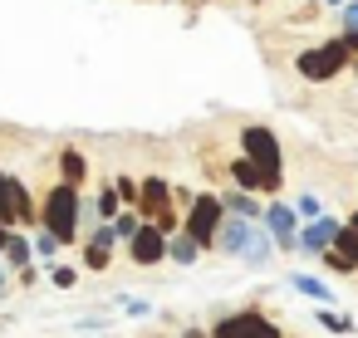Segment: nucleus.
Wrapping results in <instances>:
<instances>
[{"instance_id": "nucleus-1", "label": "nucleus", "mask_w": 358, "mask_h": 338, "mask_svg": "<svg viewBox=\"0 0 358 338\" xmlns=\"http://www.w3.org/2000/svg\"><path fill=\"white\" fill-rule=\"evenodd\" d=\"M236 142H241V157L255 162V172H260V196L275 201L280 186H285V147H280L275 128H265V123H241Z\"/></svg>"}, {"instance_id": "nucleus-2", "label": "nucleus", "mask_w": 358, "mask_h": 338, "mask_svg": "<svg viewBox=\"0 0 358 338\" xmlns=\"http://www.w3.org/2000/svg\"><path fill=\"white\" fill-rule=\"evenodd\" d=\"M79 216H84V191H74V186L55 182V186L40 196V230H50V235L59 240V250H69V245H79V240H84Z\"/></svg>"}, {"instance_id": "nucleus-3", "label": "nucleus", "mask_w": 358, "mask_h": 338, "mask_svg": "<svg viewBox=\"0 0 358 338\" xmlns=\"http://www.w3.org/2000/svg\"><path fill=\"white\" fill-rule=\"evenodd\" d=\"M211 250H216V255H231V260H245V265H265L270 250H275V240H270V230H265L260 221L226 216L221 230H216V245H211Z\"/></svg>"}, {"instance_id": "nucleus-4", "label": "nucleus", "mask_w": 358, "mask_h": 338, "mask_svg": "<svg viewBox=\"0 0 358 338\" xmlns=\"http://www.w3.org/2000/svg\"><path fill=\"white\" fill-rule=\"evenodd\" d=\"M343 69H348V45H343V35L319 40V45L299 50V59H294V74H299L304 84H334V79H343Z\"/></svg>"}, {"instance_id": "nucleus-5", "label": "nucleus", "mask_w": 358, "mask_h": 338, "mask_svg": "<svg viewBox=\"0 0 358 338\" xmlns=\"http://www.w3.org/2000/svg\"><path fill=\"white\" fill-rule=\"evenodd\" d=\"M221 221H226L221 196H216V191H196V201H192V206H187V216H182V235H187L196 250H211V245H216Z\"/></svg>"}, {"instance_id": "nucleus-6", "label": "nucleus", "mask_w": 358, "mask_h": 338, "mask_svg": "<svg viewBox=\"0 0 358 338\" xmlns=\"http://www.w3.org/2000/svg\"><path fill=\"white\" fill-rule=\"evenodd\" d=\"M211 338H285L280 318H270L265 309H236V314H221L211 323Z\"/></svg>"}, {"instance_id": "nucleus-7", "label": "nucleus", "mask_w": 358, "mask_h": 338, "mask_svg": "<svg viewBox=\"0 0 358 338\" xmlns=\"http://www.w3.org/2000/svg\"><path fill=\"white\" fill-rule=\"evenodd\" d=\"M260 226L270 230L275 250H299V216H294V206H285V201H265Z\"/></svg>"}, {"instance_id": "nucleus-8", "label": "nucleus", "mask_w": 358, "mask_h": 338, "mask_svg": "<svg viewBox=\"0 0 358 338\" xmlns=\"http://www.w3.org/2000/svg\"><path fill=\"white\" fill-rule=\"evenodd\" d=\"M167 240H172V235H162L157 226H138V235L128 240V260H133L138 270H157V265L167 260Z\"/></svg>"}, {"instance_id": "nucleus-9", "label": "nucleus", "mask_w": 358, "mask_h": 338, "mask_svg": "<svg viewBox=\"0 0 358 338\" xmlns=\"http://www.w3.org/2000/svg\"><path fill=\"white\" fill-rule=\"evenodd\" d=\"M338 230H343V221H338V216H319V221H309V226H299V250L319 260L324 250H334V240H338Z\"/></svg>"}, {"instance_id": "nucleus-10", "label": "nucleus", "mask_w": 358, "mask_h": 338, "mask_svg": "<svg viewBox=\"0 0 358 338\" xmlns=\"http://www.w3.org/2000/svg\"><path fill=\"white\" fill-rule=\"evenodd\" d=\"M10 196H15V221H20V230H25V235L40 230V201H35V191H30L20 177H10Z\"/></svg>"}, {"instance_id": "nucleus-11", "label": "nucleus", "mask_w": 358, "mask_h": 338, "mask_svg": "<svg viewBox=\"0 0 358 338\" xmlns=\"http://www.w3.org/2000/svg\"><path fill=\"white\" fill-rule=\"evenodd\" d=\"M59 182L74 186V191H84V182H89V157H84V147H59Z\"/></svg>"}, {"instance_id": "nucleus-12", "label": "nucleus", "mask_w": 358, "mask_h": 338, "mask_svg": "<svg viewBox=\"0 0 358 338\" xmlns=\"http://www.w3.org/2000/svg\"><path fill=\"white\" fill-rule=\"evenodd\" d=\"M216 196H221V211H226V216H241V221H260V216H265V206H260L255 196L236 191V186H226V191H216Z\"/></svg>"}, {"instance_id": "nucleus-13", "label": "nucleus", "mask_w": 358, "mask_h": 338, "mask_svg": "<svg viewBox=\"0 0 358 338\" xmlns=\"http://www.w3.org/2000/svg\"><path fill=\"white\" fill-rule=\"evenodd\" d=\"M10 265V274H20V270H30L35 265V245H30V235L25 230H10V240H6V255H0Z\"/></svg>"}, {"instance_id": "nucleus-14", "label": "nucleus", "mask_w": 358, "mask_h": 338, "mask_svg": "<svg viewBox=\"0 0 358 338\" xmlns=\"http://www.w3.org/2000/svg\"><path fill=\"white\" fill-rule=\"evenodd\" d=\"M226 177H231V186H236V191H245V196H260V172H255V162H245L241 152L226 162Z\"/></svg>"}, {"instance_id": "nucleus-15", "label": "nucleus", "mask_w": 358, "mask_h": 338, "mask_svg": "<svg viewBox=\"0 0 358 338\" xmlns=\"http://www.w3.org/2000/svg\"><path fill=\"white\" fill-rule=\"evenodd\" d=\"M289 289H299V294H309V299H314V304H324V309L334 304V289H329V284H324L319 274H289Z\"/></svg>"}, {"instance_id": "nucleus-16", "label": "nucleus", "mask_w": 358, "mask_h": 338, "mask_svg": "<svg viewBox=\"0 0 358 338\" xmlns=\"http://www.w3.org/2000/svg\"><path fill=\"white\" fill-rule=\"evenodd\" d=\"M123 206H118V191H113V177L108 182H99V196H94V216H99V226H108L113 216H118Z\"/></svg>"}, {"instance_id": "nucleus-17", "label": "nucleus", "mask_w": 358, "mask_h": 338, "mask_svg": "<svg viewBox=\"0 0 358 338\" xmlns=\"http://www.w3.org/2000/svg\"><path fill=\"white\" fill-rule=\"evenodd\" d=\"M79 265H84V270H94V274H103V270L113 265V250H108V245L84 240V245H79Z\"/></svg>"}, {"instance_id": "nucleus-18", "label": "nucleus", "mask_w": 358, "mask_h": 338, "mask_svg": "<svg viewBox=\"0 0 358 338\" xmlns=\"http://www.w3.org/2000/svg\"><path fill=\"white\" fill-rule=\"evenodd\" d=\"M108 226H113V240H118V245H128V240L138 235V226H143V216H138V211H118V216H113Z\"/></svg>"}, {"instance_id": "nucleus-19", "label": "nucleus", "mask_w": 358, "mask_h": 338, "mask_svg": "<svg viewBox=\"0 0 358 338\" xmlns=\"http://www.w3.org/2000/svg\"><path fill=\"white\" fill-rule=\"evenodd\" d=\"M196 255H201V250H196V245H192L182 230L167 240V260H172V265H196Z\"/></svg>"}, {"instance_id": "nucleus-20", "label": "nucleus", "mask_w": 358, "mask_h": 338, "mask_svg": "<svg viewBox=\"0 0 358 338\" xmlns=\"http://www.w3.org/2000/svg\"><path fill=\"white\" fill-rule=\"evenodd\" d=\"M30 245H35V260H45V265L59 255V240H55L50 230H35V235H30Z\"/></svg>"}, {"instance_id": "nucleus-21", "label": "nucleus", "mask_w": 358, "mask_h": 338, "mask_svg": "<svg viewBox=\"0 0 358 338\" xmlns=\"http://www.w3.org/2000/svg\"><path fill=\"white\" fill-rule=\"evenodd\" d=\"M314 318H319V323H324L329 333H353V318H348V314H334V309H319Z\"/></svg>"}, {"instance_id": "nucleus-22", "label": "nucleus", "mask_w": 358, "mask_h": 338, "mask_svg": "<svg viewBox=\"0 0 358 338\" xmlns=\"http://www.w3.org/2000/svg\"><path fill=\"white\" fill-rule=\"evenodd\" d=\"M50 279H55V289H74L79 284V265H50Z\"/></svg>"}, {"instance_id": "nucleus-23", "label": "nucleus", "mask_w": 358, "mask_h": 338, "mask_svg": "<svg viewBox=\"0 0 358 338\" xmlns=\"http://www.w3.org/2000/svg\"><path fill=\"white\" fill-rule=\"evenodd\" d=\"M334 250H338V255H343V260H348V265L358 270V235H353V230H338V240H334Z\"/></svg>"}, {"instance_id": "nucleus-24", "label": "nucleus", "mask_w": 358, "mask_h": 338, "mask_svg": "<svg viewBox=\"0 0 358 338\" xmlns=\"http://www.w3.org/2000/svg\"><path fill=\"white\" fill-rule=\"evenodd\" d=\"M294 216H304V221H319L324 216V201L309 191V196H299V206H294Z\"/></svg>"}, {"instance_id": "nucleus-25", "label": "nucleus", "mask_w": 358, "mask_h": 338, "mask_svg": "<svg viewBox=\"0 0 358 338\" xmlns=\"http://www.w3.org/2000/svg\"><path fill=\"white\" fill-rule=\"evenodd\" d=\"M319 260H324V265H329V270H338V274H358V270H353V265H348V260H343V255H338V250H324V255H319Z\"/></svg>"}, {"instance_id": "nucleus-26", "label": "nucleus", "mask_w": 358, "mask_h": 338, "mask_svg": "<svg viewBox=\"0 0 358 338\" xmlns=\"http://www.w3.org/2000/svg\"><path fill=\"white\" fill-rule=\"evenodd\" d=\"M338 15H343V35H358V0H348Z\"/></svg>"}, {"instance_id": "nucleus-27", "label": "nucleus", "mask_w": 358, "mask_h": 338, "mask_svg": "<svg viewBox=\"0 0 358 338\" xmlns=\"http://www.w3.org/2000/svg\"><path fill=\"white\" fill-rule=\"evenodd\" d=\"M118 304H123L133 318H148V314H152V304H143V299H128V294H118Z\"/></svg>"}, {"instance_id": "nucleus-28", "label": "nucleus", "mask_w": 358, "mask_h": 338, "mask_svg": "<svg viewBox=\"0 0 358 338\" xmlns=\"http://www.w3.org/2000/svg\"><path fill=\"white\" fill-rule=\"evenodd\" d=\"M35 279H40V270H35V265H30V270H20V274H15V284H25V289H30V284H35Z\"/></svg>"}, {"instance_id": "nucleus-29", "label": "nucleus", "mask_w": 358, "mask_h": 338, "mask_svg": "<svg viewBox=\"0 0 358 338\" xmlns=\"http://www.w3.org/2000/svg\"><path fill=\"white\" fill-rule=\"evenodd\" d=\"M0 294H10V265L0 260Z\"/></svg>"}, {"instance_id": "nucleus-30", "label": "nucleus", "mask_w": 358, "mask_h": 338, "mask_svg": "<svg viewBox=\"0 0 358 338\" xmlns=\"http://www.w3.org/2000/svg\"><path fill=\"white\" fill-rule=\"evenodd\" d=\"M177 338H211V328H196V323H192V328H182Z\"/></svg>"}, {"instance_id": "nucleus-31", "label": "nucleus", "mask_w": 358, "mask_h": 338, "mask_svg": "<svg viewBox=\"0 0 358 338\" xmlns=\"http://www.w3.org/2000/svg\"><path fill=\"white\" fill-rule=\"evenodd\" d=\"M343 230H353V235H358V206L348 211V221H343Z\"/></svg>"}, {"instance_id": "nucleus-32", "label": "nucleus", "mask_w": 358, "mask_h": 338, "mask_svg": "<svg viewBox=\"0 0 358 338\" xmlns=\"http://www.w3.org/2000/svg\"><path fill=\"white\" fill-rule=\"evenodd\" d=\"M6 240H10V230H6V226H0V255H6Z\"/></svg>"}, {"instance_id": "nucleus-33", "label": "nucleus", "mask_w": 358, "mask_h": 338, "mask_svg": "<svg viewBox=\"0 0 358 338\" xmlns=\"http://www.w3.org/2000/svg\"><path fill=\"white\" fill-rule=\"evenodd\" d=\"M324 6H334V10H343V6H348V0H324Z\"/></svg>"}, {"instance_id": "nucleus-34", "label": "nucleus", "mask_w": 358, "mask_h": 338, "mask_svg": "<svg viewBox=\"0 0 358 338\" xmlns=\"http://www.w3.org/2000/svg\"><path fill=\"white\" fill-rule=\"evenodd\" d=\"M187 6H216V0H187Z\"/></svg>"}, {"instance_id": "nucleus-35", "label": "nucleus", "mask_w": 358, "mask_h": 338, "mask_svg": "<svg viewBox=\"0 0 358 338\" xmlns=\"http://www.w3.org/2000/svg\"><path fill=\"white\" fill-rule=\"evenodd\" d=\"M348 64H353V74H358V54H353V59H348Z\"/></svg>"}]
</instances>
